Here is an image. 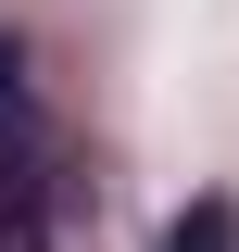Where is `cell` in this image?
Returning a JSON list of instances; mask_svg holds the SVG:
<instances>
[{
	"label": "cell",
	"instance_id": "cell-2",
	"mask_svg": "<svg viewBox=\"0 0 239 252\" xmlns=\"http://www.w3.org/2000/svg\"><path fill=\"white\" fill-rule=\"evenodd\" d=\"M164 252H239V202H202V215L164 227Z\"/></svg>",
	"mask_w": 239,
	"mask_h": 252
},
{
	"label": "cell",
	"instance_id": "cell-1",
	"mask_svg": "<svg viewBox=\"0 0 239 252\" xmlns=\"http://www.w3.org/2000/svg\"><path fill=\"white\" fill-rule=\"evenodd\" d=\"M51 215H63V126L38 101L26 38H0V252H51Z\"/></svg>",
	"mask_w": 239,
	"mask_h": 252
}]
</instances>
